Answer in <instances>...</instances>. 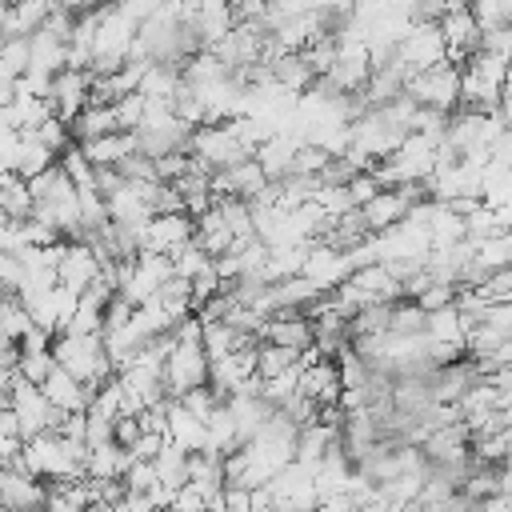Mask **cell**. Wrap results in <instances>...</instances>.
I'll list each match as a JSON object with an SVG mask.
<instances>
[{
  "label": "cell",
  "instance_id": "ac0fdd59",
  "mask_svg": "<svg viewBox=\"0 0 512 512\" xmlns=\"http://www.w3.org/2000/svg\"><path fill=\"white\" fill-rule=\"evenodd\" d=\"M244 344H256V336L232 328L228 320H200V348H204L208 360H212V356H224V352H232V348H244Z\"/></svg>",
  "mask_w": 512,
  "mask_h": 512
},
{
  "label": "cell",
  "instance_id": "9a60e30c",
  "mask_svg": "<svg viewBox=\"0 0 512 512\" xmlns=\"http://www.w3.org/2000/svg\"><path fill=\"white\" fill-rule=\"evenodd\" d=\"M76 144L92 160V168H104V164H120L128 152H136V132L132 128H116V132H100V136L76 140Z\"/></svg>",
  "mask_w": 512,
  "mask_h": 512
},
{
  "label": "cell",
  "instance_id": "8fae6325",
  "mask_svg": "<svg viewBox=\"0 0 512 512\" xmlns=\"http://www.w3.org/2000/svg\"><path fill=\"white\" fill-rule=\"evenodd\" d=\"M188 240H192V216L188 212H152L144 232H140V248H156V252H172Z\"/></svg>",
  "mask_w": 512,
  "mask_h": 512
},
{
  "label": "cell",
  "instance_id": "e0dca14e",
  "mask_svg": "<svg viewBox=\"0 0 512 512\" xmlns=\"http://www.w3.org/2000/svg\"><path fill=\"white\" fill-rule=\"evenodd\" d=\"M128 448L116 444V440H100V444H88L84 452V476L88 480H120L124 468H128Z\"/></svg>",
  "mask_w": 512,
  "mask_h": 512
},
{
  "label": "cell",
  "instance_id": "603a6c76",
  "mask_svg": "<svg viewBox=\"0 0 512 512\" xmlns=\"http://www.w3.org/2000/svg\"><path fill=\"white\" fill-rule=\"evenodd\" d=\"M28 324H32V320H28L24 304H20L12 292H4V300H0V336H8V340H20Z\"/></svg>",
  "mask_w": 512,
  "mask_h": 512
},
{
  "label": "cell",
  "instance_id": "d6a6232c",
  "mask_svg": "<svg viewBox=\"0 0 512 512\" xmlns=\"http://www.w3.org/2000/svg\"><path fill=\"white\" fill-rule=\"evenodd\" d=\"M196 4H204V0H184V8H196Z\"/></svg>",
  "mask_w": 512,
  "mask_h": 512
},
{
  "label": "cell",
  "instance_id": "44dd1931",
  "mask_svg": "<svg viewBox=\"0 0 512 512\" xmlns=\"http://www.w3.org/2000/svg\"><path fill=\"white\" fill-rule=\"evenodd\" d=\"M32 136H36V140H40L48 152H56V156H60V152L72 144V132H68V124H64L56 112H52V116H44V120L32 128Z\"/></svg>",
  "mask_w": 512,
  "mask_h": 512
},
{
  "label": "cell",
  "instance_id": "30bf717a",
  "mask_svg": "<svg viewBox=\"0 0 512 512\" xmlns=\"http://www.w3.org/2000/svg\"><path fill=\"white\" fill-rule=\"evenodd\" d=\"M248 376H256V344H244V348H232V352L208 360V384H212L220 396L236 392Z\"/></svg>",
  "mask_w": 512,
  "mask_h": 512
},
{
  "label": "cell",
  "instance_id": "83f0119b",
  "mask_svg": "<svg viewBox=\"0 0 512 512\" xmlns=\"http://www.w3.org/2000/svg\"><path fill=\"white\" fill-rule=\"evenodd\" d=\"M112 112H116V124L120 128H136L140 124V112H144V96L132 88V92H124V96L112 100Z\"/></svg>",
  "mask_w": 512,
  "mask_h": 512
},
{
  "label": "cell",
  "instance_id": "cb8c5ba5",
  "mask_svg": "<svg viewBox=\"0 0 512 512\" xmlns=\"http://www.w3.org/2000/svg\"><path fill=\"white\" fill-rule=\"evenodd\" d=\"M468 12L480 28H496L512 20V0H468Z\"/></svg>",
  "mask_w": 512,
  "mask_h": 512
},
{
  "label": "cell",
  "instance_id": "3957f363",
  "mask_svg": "<svg viewBox=\"0 0 512 512\" xmlns=\"http://www.w3.org/2000/svg\"><path fill=\"white\" fill-rule=\"evenodd\" d=\"M404 96H412V100L424 104V108L452 112V108L460 104V64L440 60V64H432V68L408 72V76H404Z\"/></svg>",
  "mask_w": 512,
  "mask_h": 512
},
{
  "label": "cell",
  "instance_id": "5bb4252c",
  "mask_svg": "<svg viewBox=\"0 0 512 512\" xmlns=\"http://www.w3.org/2000/svg\"><path fill=\"white\" fill-rule=\"evenodd\" d=\"M168 412H164V436L176 444V448H184V452H200L204 448V440H208V428H204V420L200 416H192L180 400H172L168 396V404H164Z\"/></svg>",
  "mask_w": 512,
  "mask_h": 512
},
{
  "label": "cell",
  "instance_id": "7c38bea8",
  "mask_svg": "<svg viewBox=\"0 0 512 512\" xmlns=\"http://www.w3.org/2000/svg\"><path fill=\"white\" fill-rule=\"evenodd\" d=\"M296 144H300V132H292V128H276V132H268V136L252 148V160L264 168L268 180H280V176H288V168H292V152H296Z\"/></svg>",
  "mask_w": 512,
  "mask_h": 512
},
{
  "label": "cell",
  "instance_id": "277c9868",
  "mask_svg": "<svg viewBox=\"0 0 512 512\" xmlns=\"http://www.w3.org/2000/svg\"><path fill=\"white\" fill-rule=\"evenodd\" d=\"M8 408H12V416H16V432H20V440H28V436H36V432H44V428H56L60 424V408H52L48 400H44V392H40V384H32V380H24V376H12V384H8Z\"/></svg>",
  "mask_w": 512,
  "mask_h": 512
},
{
  "label": "cell",
  "instance_id": "ffe728a7",
  "mask_svg": "<svg viewBox=\"0 0 512 512\" xmlns=\"http://www.w3.org/2000/svg\"><path fill=\"white\" fill-rule=\"evenodd\" d=\"M0 208H4V216H12V220H24V216L32 212L28 184H24L16 172H4V180H0Z\"/></svg>",
  "mask_w": 512,
  "mask_h": 512
},
{
  "label": "cell",
  "instance_id": "e575fe53",
  "mask_svg": "<svg viewBox=\"0 0 512 512\" xmlns=\"http://www.w3.org/2000/svg\"><path fill=\"white\" fill-rule=\"evenodd\" d=\"M0 300H4V288H0Z\"/></svg>",
  "mask_w": 512,
  "mask_h": 512
},
{
  "label": "cell",
  "instance_id": "836d02e7",
  "mask_svg": "<svg viewBox=\"0 0 512 512\" xmlns=\"http://www.w3.org/2000/svg\"><path fill=\"white\" fill-rule=\"evenodd\" d=\"M228 4H232V8H240V4H244V0H228Z\"/></svg>",
  "mask_w": 512,
  "mask_h": 512
},
{
  "label": "cell",
  "instance_id": "f1b7e54d",
  "mask_svg": "<svg viewBox=\"0 0 512 512\" xmlns=\"http://www.w3.org/2000/svg\"><path fill=\"white\" fill-rule=\"evenodd\" d=\"M476 48H484V52H492V56H508V48H512V28H508V24H496V28H480V40H476Z\"/></svg>",
  "mask_w": 512,
  "mask_h": 512
},
{
  "label": "cell",
  "instance_id": "1f68e13d",
  "mask_svg": "<svg viewBox=\"0 0 512 512\" xmlns=\"http://www.w3.org/2000/svg\"><path fill=\"white\" fill-rule=\"evenodd\" d=\"M156 212H184V196L176 184H160L156 192Z\"/></svg>",
  "mask_w": 512,
  "mask_h": 512
},
{
  "label": "cell",
  "instance_id": "4fadbf2b",
  "mask_svg": "<svg viewBox=\"0 0 512 512\" xmlns=\"http://www.w3.org/2000/svg\"><path fill=\"white\" fill-rule=\"evenodd\" d=\"M40 392H44V400H48L52 408H60V412L88 408V396H92V388H88V384H80V380H76L68 368H60V364H52V368L44 372Z\"/></svg>",
  "mask_w": 512,
  "mask_h": 512
},
{
  "label": "cell",
  "instance_id": "f546056e",
  "mask_svg": "<svg viewBox=\"0 0 512 512\" xmlns=\"http://www.w3.org/2000/svg\"><path fill=\"white\" fill-rule=\"evenodd\" d=\"M136 436H140L136 416H128V412H124V416H116V420H112V440H116V444H124V448H128Z\"/></svg>",
  "mask_w": 512,
  "mask_h": 512
},
{
  "label": "cell",
  "instance_id": "4dcf8cb0",
  "mask_svg": "<svg viewBox=\"0 0 512 512\" xmlns=\"http://www.w3.org/2000/svg\"><path fill=\"white\" fill-rule=\"evenodd\" d=\"M160 432H140L132 444H128V456H140V460H152L156 456V448H160Z\"/></svg>",
  "mask_w": 512,
  "mask_h": 512
},
{
  "label": "cell",
  "instance_id": "6da1fadb",
  "mask_svg": "<svg viewBox=\"0 0 512 512\" xmlns=\"http://www.w3.org/2000/svg\"><path fill=\"white\" fill-rule=\"evenodd\" d=\"M48 352H52V364L68 368L88 388H96L108 376H116V368H112V360L104 352L100 332H56L52 344H48Z\"/></svg>",
  "mask_w": 512,
  "mask_h": 512
},
{
  "label": "cell",
  "instance_id": "9c48e42d",
  "mask_svg": "<svg viewBox=\"0 0 512 512\" xmlns=\"http://www.w3.org/2000/svg\"><path fill=\"white\" fill-rule=\"evenodd\" d=\"M348 272H352V264H348V256H344L340 248H332V244H324V240H312V244H308L304 264H300V276H308L320 292H328L332 284H340Z\"/></svg>",
  "mask_w": 512,
  "mask_h": 512
},
{
  "label": "cell",
  "instance_id": "ba28073f",
  "mask_svg": "<svg viewBox=\"0 0 512 512\" xmlns=\"http://www.w3.org/2000/svg\"><path fill=\"white\" fill-rule=\"evenodd\" d=\"M88 88H92V72H88V68H72V64H64V68L52 76V92H48L52 112L68 124V120L88 104Z\"/></svg>",
  "mask_w": 512,
  "mask_h": 512
},
{
  "label": "cell",
  "instance_id": "2e32d148",
  "mask_svg": "<svg viewBox=\"0 0 512 512\" xmlns=\"http://www.w3.org/2000/svg\"><path fill=\"white\" fill-rule=\"evenodd\" d=\"M0 504H8V508H32V504H44V480L28 476L24 468L0 464Z\"/></svg>",
  "mask_w": 512,
  "mask_h": 512
},
{
  "label": "cell",
  "instance_id": "52a82bcc",
  "mask_svg": "<svg viewBox=\"0 0 512 512\" xmlns=\"http://www.w3.org/2000/svg\"><path fill=\"white\" fill-rule=\"evenodd\" d=\"M96 276H100V256H96V248H92L88 240H80V236L60 240V256H56V280L80 292V288H84V284H92Z\"/></svg>",
  "mask_w": 512,
  "mask_h": 512
},
{
  "label": "cell",
  "instance_id": "d6986e66",
  "mask_svg": "<svg viewBox=\"0 0 512 512\" xmlns=\"http://www.w3.org/2000/svg\"><path fill=\"white\" fill-rule=\"evenodd\" d=\"M192 24H196V32H200L204 44H216L236 24V8L228 0H204V4L192 8Z\"/></svg>",
  "mask_w": 512,
  "mask_h": 512
},
{
  "label": "cell",
  "instance_id": "8992f818",
  "mask_svg": "<svg viewBox=\"0 0 512 512\" xmlns=\"http://www.w3.org/2000/svg\"><path fill=\"white\" fill-rule=\"evenodd\" d=\"M164 392L168 396H180L184 388H192V384H204L208 380V356H204V348H200V336H184V340H176L172 348H168V356H164Z\"/></svg>",
  "mask_w": 512,
  "mask_h": 512
},
{
  "label": "cell",
  "instance_id": "4316f807",
  "mask_svg": "<svg viewBox=\"0 0 512 512\" xmlns=\"http://www.w3.org/2000/svg\"><path fill=\"white\" fill-rule=\"evenodd\" d=\"M312 200L324 208V216H340V212H348V208H352V200H348V188H344V184H316V188H312Z\"/></svg>",
  "mask_w": 512,
  "mask_h": 512
},
{
  "label": "cell",
  "instance_id": "d4e9b609",
  "mask_svg": "<svg viewBox=\"0 0 512 512\" xmlns=\"http://www.w3.org/2000/svg\"><path fill=\"white\" fill-rule=\"evenodd\" d=\"M168 260H172V272H176V276H192V272H200V268H204L212 256H208V252H204L196 240H188V244L172 248V252H168Z\"/></svg>",
  "mask_w": 512,
  "mask_h": 512
},
{
  "label": "cell",
  "instance_id": "7a4b0ae2",
  "mask_svg": "<svg viewBox=\"0 0 512 512\" xmlns=\"http://www.w3.org/2000/svg\"><path fill=\"white\" fill-rule=\"evenodd\" d=\"M504 84H508V56H492L476 48L460 60V104L492 108L504 100Z\"/></svg>",
  "mask_w": 512,
  "mask_h": 512
},
{
  "label": "cell",
  "instance_id": "7402d4cb",
  "mask_svg": "<svg viewBox=\"0 0 512 512\" xmlns=\"http://www.w3.org/2000/svg\"><path fill=\"white\" fill-rule=\"evenodd\" d=\"M472 288H476L480 300H512V268H508V264H504V268H492V272H484Z\"/></svg>",
  "mask_w": 512,
  "mask_h": 512
},
{
  "label": "cell",
  "instance_id": "484cf974",
  "mask_svg": "<svg viewBox=\"0 0 512 512\" xmlns=\"http://www.w3.org/2000/svg\"><path fill=\"white\" fill-rule=\"evenodd\" d=\"M48 368H52V352H48V348H20V356H16V376L40 384Z\"/></svg>",
  "mask_w": 512,
  "mask_h": 512
},
{
  "label": "cell",
  "instance_id": "5b68a950",
  "mask_svg": "<svg viewBox=\"0 0 512 512\" xmlns=\"http://www.w3.org/2000/svg\"><path fill=\"white\" fill-rule=\"evenodd\" d=\"M392 60H396L404 72H420V68H432V64L448 60L440 24H436V20H412V24L404 28V36L392 44Z\"/></svg>",
  "mask_w": 512,
  "mask_h": 512
}]
</instances>
